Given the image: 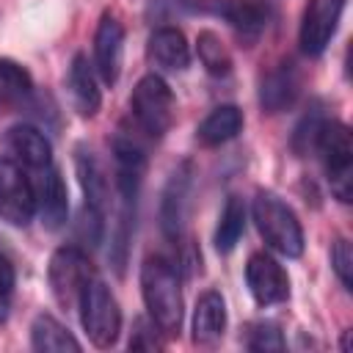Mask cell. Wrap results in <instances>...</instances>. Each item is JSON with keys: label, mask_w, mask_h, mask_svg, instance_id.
I'll return each instance as SVG.
<instances>
[{"label": "cell", "mask_w": 353, "mask_h": 353, "mask_svg": "<svg viewBox=\"0 0 353 353\" xmlns=\"http://www.w3.org/2000/svg\"><path fill=\"white\" fill-rule=\"evenodd\" d=\"M141 295L149 320L165 334L176 336L182 325V290L176 268L163 256H146L141 265Z\"/></svg>", "instance_id": "cell-1"}, {"label": "cell", "mask_w": 353, "mask_h": 353, "mask_svg": "<svg viewBox=\"0 0 353 353\" xmlns=\"http://www.w3.org/2000/svg\"><path fill=\"white\" fill-rule=\"evenodd\" d=\"M251 215L256 223V232L262 234L265 245L273 248L281 256H301L303 254V229L295 212L270 190H259L251 204Z\"/></svg>", "instance_id": "cell-2"}, {"label": "cell", "mask_w": 353, "mask_h": 353, "mask_svg": "<svg viewBox=\"0 0 353 353\" xmlns=\"http://www.w3.org/2000/svg\"><path fill=\"white\" fill-rule=\"evenodd\" d=\"M314 152L323 160L331 193L347 204L353 196V141H350V130L342 121L325 119L317 141H314Z\"/></svg>", "instance_id": "cell-3"}, {"label": "cell", "mask_w": 353, "mask_h": 353, "mask_svg": "<svg viewBox=\"0 0 353 353\" xmlns=\"http://www.w3.org/2000/svg\"><path fill=\"white\" fill-rule=\"evenodd\" d=\"M80 309V323L91 339V345L97 347H110L119 339L121 331V309L116 295L110 292V287L102 279H91L77 301Z\"/></svg>", "instance_id": "cell-4"}, {"label": "cell", "mask_w": 353, "mask_h": 353, "mask_svg": "<svg viewBox=\"0 0 353 353\" xmlns=\"http://www.w3.org/2000/svg\"><path fill=\"white\" fill-rule=\"evenodd\" d=\"M130 108L141 130L152 138H163L174 124V94L160 74H143L135 83Z\"/></svg>", "instance_id": "cell-5"}, {"label": "cell", "mask_w": 353, "mask_h": 353, "mask_svg": "<svg viewBox=\"0 0 353 353\" xmlns=\"http://www.w3.org/2000/svg\"><path fill=\"white\" fill-rule=\"evenodd\" d=\"M47 279H50V290L52 298L63 306V309H74L85 284L94 279V268L88 262V256L77 248V245H61L47 265Z\"/></svg>", "instance_id": "cell-6"}, {"label": "cell", "mask_w": 353, "mask_h": 353, "mask_svg": "<svg viewBox=\"0 0 353 353\" xmlns=\"http://www.w3.org/2000/svg\"><path fill=\"white\" fill-rule=\"evenodd\" d=\"M36 215L33 179L14 157H0V218L11 226H28Z\"/></svg>", "instance_id": "cell-7"}, {"label": "cell", "mask_w": 353, "mask_h": 353, "mask_svg": "<svg viewBox=\"0 0 353 353\" xmlns=\"http://www.w3.org/2000/svg\"><path fill=\"white\" fill-rule=\"evenodd\" d=\"M245 284L251 298L259 306H273L290 298V276L287 270L279 265V259H273L265 251H256L248 256L245 262Z\"/></svg>", "instance_id": "cell-8"}, {"label": "cell", "mask_w": 353, "mask_h": 353, "mask_svg": "<svg viewBox=\"0 0 353 353\" xmlns=\"http://www.w3.org/2000/svg\"><path fill=\"white\" fill-rule=\"evenodd\" d=\"M345 0H309V6L303 8V19H301V50L312 58L323 55V50L328 47V41L336 33L339 17H342Z\"/></svg>", "instance_id": "cell-9"}, {"label": "cell", "mask_w": 353, "mask_h": 353, "mask_svg": "<svg viewBox=\"0 0 353 353\" xmlns=\"http://www.w3.org/2000/svg\"><path fill=\"white\" fill-rule=\"evenodd\" d=\"M121 55H124V25L116 11H102L97 30H94V69L97 74L113 85L121 72Z\"/></svg>", "instance_id": "cell-10"}, {"label": "cell", "mask_w": 353, "mask_h": 353, "mask_svg": "<svg viewBox=\"0 0 353 353\" xmlns=\"http://www.w3.org/2000/svg\"><path fill=\"white\" fill-rule=\"evenodd\" d=\"M190 182H193V165L190 163H179L171 171L165 188H163V199H160V229H163L165 240H171V243H179L182 229H185Z\"/></svg>", "instance_id": "cell-11"}, {"label": "cell", "mask_w": 353, "mask_h": 353, "mask_svg": "<svg viewBox=\"0 0 353 353\" xmlns=\"http://www.w3.org/2000/svg\"><path fill=\"white\" fill-rule=\"evenodd\" d=\"M36 182H33V193H36V212L41 215L44 229L55 232L66 223L69 215V193H66V182L61 176V171L55 165H47L44 171H36Z\"/></svg>", "instance_id": "cell-12"}, {"label": "cell", "mask_w": 353, "mask_h": 353, "mask_svg": "<svg viewBox=\"0 0 353 353\" xmlns=\"http://www.w3.org/2000/svg\"><path fill=\"white\" fill-rule=\"evenodd\" d=\"M74 168H77V179H80V188L85 196V207L105 218L108 204H110V182H108L102 163L85 143L74 146Z\"/></svg>", "instance_id": "cell-13"}, {"label": "cell", "mask_w": 353, "mask_h": 353, "mask_svg": "<svg viewBox=\"0 0 353 353\" xmlns=\"http://www.w3.org/2000/svg\"><path fill=\"white\" fill-rule=\"evenodd\" d=\"M6 143L22 168L44 171L47 165H52V146L44 132L33 124H14L6 135Z\"/></svg>", "instance_id": "cell-14"}, {"label": "cell", "mask_w": 353, "mask_h": 353, "mask_svg": "<svg viewBox=\"0 0 353 353\" xmlns=\"http://www.w3.org/2000/svg\"><path fill=\"white\" fill-rule=\"evenodd\" d=\"M196 8L223 19L248 39L259 36V30L265 28V11L254 0H196Z\"/></svg>", "instance_id": "cell-15"}, {"label": "cell", "mask_w": 353, "mask_h": 353, "mask_svg": "<svg viewBox=\"0 0 353 353\" xmlns=\"http://www.w3.org/2000/svg\"><path fill=\"white\" fill-rule=\"evenodd\" d=\"M146 55L152 63L168 69V72H182L188 69L190 63V47H188V39L179 28H157L152 30L149 41H146Z\"/></svg>", "instance_id": "cell-16"}, {"label": "cell", "mask_w": 353, "mask_h": 353, "mask_svg": "<svg viewBox=\"0 0 353 353\" xmlns=\"http://www.w3.org/2000/svg\"><path fill=\"white\" fill-rule=\"evenodd\" d=\"M69 94H72V105L83 119L97 116L99 105H102V94H99V83H97V72L94 63H88V58L83 52H77L72 58L69 66Z\"/></svg>", "instance_id": "cell-17"}, {"label": "cell", "mask_w": 353, "mask_h": 353, "mask_svg": "<svg viewBox=\"0 0 353 353\" xmlns=\"http://www.w3.org/2000/svg\"><path fill=\"white\" fill-rule=\"evenodd\" d=\"M301 94V74L295 63H281L279 69L268 72L259 88V102L268 113H281L287 110Z\"/></svg>", "instance_id": "cell-18"}, {"label": "cell", "mask_w": 353, "mask_h": 353, "mask_svg": "<svg viewBox=\"0 0 353 353\" xmlns=\"http://www.w3.org/2000/svg\"><path fill=\"white\" fill-rule=\"evenodd\" d=\"M226 331V303L223 295L215 290H207L199 295L196 309H193V339L199 345H212L223 336Z\"/></svg>", "instance_id": "cell-19"}, {"label": "cell", "mask_w": 353, "mask_h": 353, "mask_svg": "<svg viewBox=\"0 0 353 353\" xmlns=\"http://www.w3.org/2000/svg\"><path fill=\"white\" fill-rule=\"evenodd\" d=\"M30 347L39 353H66V350L77 353L80 342L72 336V331L61 320L41 312L30 323Z\"/></svg>", "instance_id": "cell-20"}, {"label": "cell", "mask_w": 353, "mask_h": 353, "mask_svg": "<svg viewBox=\"0 0 353 353\" xmlns=\"http://www.w3.org/2000/svg\"><path fill=\"white\" fill-rule=\"evenodd\" d=\"M243 130V110L237 105H218L199 127H196V141L201 146H221L232 141Z\"/></svg>", "instance_id": "cell-21"}, {"label": "cell", "mask_w": 353, "mask_h": 353, "mask_svg": "<svg viewBox=\"0 0 353 353\" xmlns=\"http://www.w3.org/2000/svg\"><path fill=\"white\" fill-rule=\"evenodd\" d=\"M243 229H245V204H243L240 196H229L226 204H223V210H221V215H218L215 248H218L221 254H229V251L237 245Z\"/></svg>", "instance_id": "cell-22"}, {"label": "cell", "mask_w": 353, "mask_h": 353, "mask_svg": "<svg viewBox=\"0 0 353 353\" xmlns=\"http://www.w3.org/2000/svg\"><path fill=\"white\" fill-rule=\"evenodd\" d=\"M196 52H199V61L201 66L215 74V77H226L232 72V55L226 50V44L221 41L218 33L212 30H201L199 39H196Z\"/></svg>", "instance_id": "cell-23"}, {"label": "cell", "mask_w": 353, "mask_h": 353, "mask_svg": "<svg viewBox=\"0 0 353 353\" xmlns=\"http://www.w3.org/2000/svg\"><path fill=\"white\" fill-rule=\"evenodd\" d=\"M0 85L17 102H28L36 94V85H33L30 72L22 63L11 61V58H0Z\"/></svg>", "instance_id": "cell-24"}, {"label": "cell", "mask_w": 353, "mask_h": 353, "mask_svg": "<svg viewBox=\"0 0 353 353\" xmlns=\"http://www.w3.org/2000/svg\"><path fill=\"white\" fill-rule=\"evenodd\" d=\"M245 347L248 350H281L284 336L276 323L270 320H256L245 328Z\"/></svg>", "instance_id": "cell-25"}, {"label": "cell", "mask_w": 353, "mask_h": 353, "mask_svg": "<svg viewBox=\"0 0 353 353\" xmlns=\"http://www.w3.org/2000/svg\"><path fill=\"white\" fill-rule=\"evenodd\" d=\"M323 121H325V116H323L320 110H312V113H309V116L295 127L292 146H295V152H298V154H306L309 149H314V141H317V132H320Z\"/></svg>", "instance_id": "cell-26"}, {"label": "cell", "mask_w": 353, "mask_h": 353, "mask_svg": "<svg viewBox=\"0 0 353 353\" xmlns=\"http://www.w3.org/2000/svg\"><path fill=\"white\" fill-rule=\"evenodd\" d=\"M331 265H334V273L336 279L342 281L345 290H353V251H350V243L345 237H339L331 248Z\"/></svg>", "instance_id": "cell-27"}, {"label": "cell", "mask_w": 353, "mask_h": 353, "mask_svg": "<svg viewBox=\"0 0 353 353\" xmlns=\"http://www.w3.org/2000/svg\"><path fill=\"white\" fill-rule=\"evenodd\" d=\"M135 328H138V331H135L132 339H130V350H154V347H163V342H160L157 334H154L157 325H154L152 320H149V323H146V320H138ZM157 331H160V328H157Z\"/></svg>", "instance_id": "cell-28"}, {"label": "cell", "mask_w": 353, "mask_h": 353, "mask_svg": "<svg viewBox=\"0 0 353 353\" xmlns=\"http://www.w3.org/2000/svg\"><path fill=\"white\" fill-rule=\"evenodd\" d=\"M14 290V265L8 262L6 254H0V323L8 317V298Z\"/></svg>", "instance_id": "cell-29"}, {"label": "cell", "mask_w": 353, "mask_h": 353, "mask_svg": "<svg viewBox=\"0 0 353 353\" xmlns=\"http://www.w3.org/2000/svg\"><path fill=\"white\" fill-rule=\"evenodd\" d=\"M350 347V331H345V336H342V350H347Z\"/></svg>", "instance_id": "cell-30"}]
</instances>
